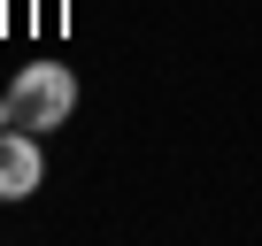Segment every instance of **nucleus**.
<instances>
[{
  "label": "nucleus",
  "mask_w": 262,
  "mask_h": 246,
  "mask_svg": "<svg viewBox=\"0 0 262 246\" xmlns=\"http://www.w3.org/2000/svg\"><path fill=\"white\" fill-rule=\"evenodd\" d=\"M8 108H16V123H24V131H62V123H70V108H77V77H70L62 62H31V69H16Z\"/></svg>",
  "instance_id": "nucleus-1"
},
{
  "label": "nucleus",
  "mask_w": 262,
  "mask_h": 246,
  "mask_svg": "<svg viewBox=\"0 0 262 246\" xmlns=\"http://www.w3.org/2000/svg\"><path fill=\"white\" fill-rule=\"evenodd\" d=\"M47 185V154H39V131L8 123L0 131V200H31Z\"/></svg>",
  "instance_id": "nucleus-2"
},
{
  "label": "nucleus",
  "mask_w": 262,
  "mask_h": 246,
  "mask_svg": "<svg viewBox=\"0 0 262 246\" xmlns=\"http://www.w3.org/2000/svg\"><path fill=\"white\" fill-rule=\"evenodd\" d=\"M8 123H16V108H8V92H0V131H8Z\"/></svg>",
  "instance_id": "nucleus-3"
}]
</instances>
